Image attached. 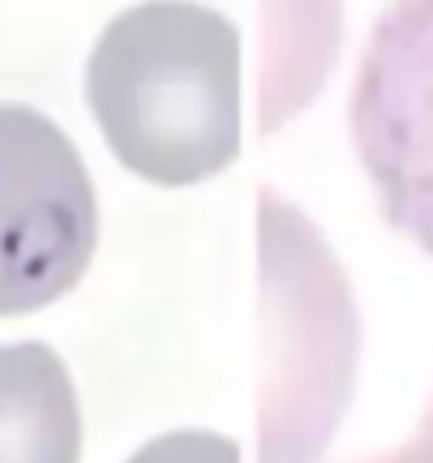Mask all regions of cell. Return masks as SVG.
<instances>
[{
	"mask_svg": "<svg viewBox=\"0 0 433 463\" xmlns=\"http://www.w3.org/2000/svg\"><path fill=\"white\" fill-rule=\"evenodd\" d=\"M362 463H433V442L412 434L404 447H396V451H387V455H374V459H362Z\"/></svg>",
	"mask_w": 433,
	"mask_h": 463,
	"instance_id": "cell-7",
	"label": "cell"
},
{
	"mask_svg": "<svg viewBox=\"0 0 433 463\" xmlns=\"http://www.w3.org/2000/svg\"><path fill=\"white\" fill-rule=\"evenodd\" d=\"M80 401L42 342L0 345V463H80Z\"/></svg>",
	"mask_w": 433,
	"mask_h": 463,
	"instance_id": "cell-5",
	"label": "cell"
},
{
	"mask_svg": "<svg viewBox=\"0 0 433 463\" xmlns=\"http://www.w3.org/2000/svg\"><path fill=\"white\" fill-rule=\"evenodd\" d=\"M265 244V459L312 463L333 439L353 379V307L315 228L282 198L261 194Z\"/></svg>",
	"mask_w": 433,
	"mask_h": 463,
	"instance_id": "cell-2",
	"label": "cell"
},
{
	"mask_svg": "<svg viewBox=\"0 0 433 463\" xmlns=\"http://www.w3.org/2000/svg\"><path fill=\"white\" fill-rule=\"evenodd\" d=\"M349 135L383 220L433 257V0H391L349 93Z\"/></svg>",
	"mask_w": 433,
	"mask_h": 463,
	"instance_id": "cell-4",
	"label": "cell"
},
{
	"mask_svg": "<svg viewBox=\"0 0 433 463\" xmlns=\"http://www.w3.org/2000/svg\"><path fill=\"white\" fill-rule=\"evenodd\" d=\"M127 463H240V447L211 430H173L144 442Z\"/></svg>",
	"mask_w": 433,
	"mask_h": 463,
	"instance_id": "cell-6",
	"label": "cell"
},
{
	"mask_svg": "<svg viewBox=\"0 0 433 463\" xmlns=\"http://www.w3.org/2000/svg\"><path fill=\"white\" fill-rule=\"evenodd\" d=\"M97 249V190L60 122L0 101V317L55 304Z\"/></svg>",
	"mask_w": 433,
	"mask_h": 463,
	"instance_id": "cell-3",
	"label": "cell"
},
{
	"mask_svg": "<svg viewBox=\"0 0 433 463\" xmlns=\"http://www.w3.org/2000/svg\"><path fill=\"white\" fill-rule=\"evenodd\" d=\"M417 439L433 442V401H429V409H425V417H421V426H417Z\"/></svg>",
	"mask_w": 433,
	"mask_h": 463,
	"instance_id": "cell-8",
	"label": "cell"
},
{
	"mask_svg": "<svg viewBox=\"0 0 433 463\" xmlns=\"http://www.w3.org/2000/svg\"><path fill=\"white\" fill-rule=\"evenodd\" d=\"M85 93L118 165L165 190L240 156V34L198 0H144L101 30Z\"/></svg>",
	"mask_w": 433,
	"mask_h": 463,
	"instance_id": "cell-1",
	"label": "cell"
}]
</instances>
